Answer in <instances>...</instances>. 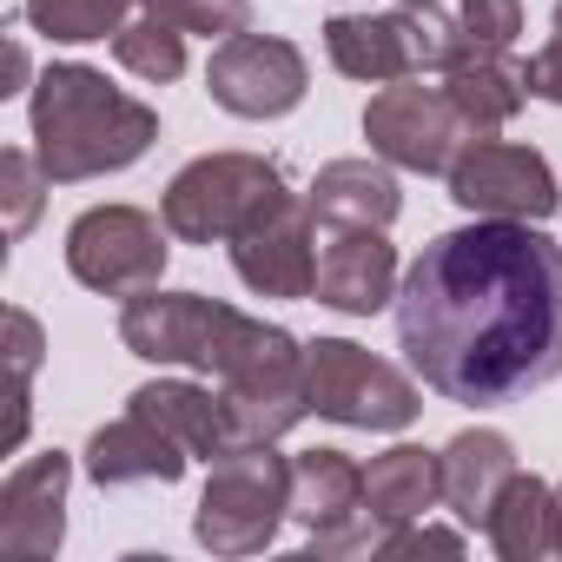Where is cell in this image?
<instances>
[{"instance_id": "17", "label": "cell", "mask_w": 562, "mask_h": 562, "mask_svg": "<svg viewBox=\"0 0 562 562\" xmlns=\"http://www.w3.org/2000/svg\"><path fill=\"white\" fill-rule=\"evenodd\" d=\"M126 411L153 417L159 430H172V437H179L192 457H205V463H218V457L238 450V437H232V411H225V391L159 378V384H139V391L126 397Z\"/></svg>"}, {"instance_id": "30", "label": "cell", "mask_w": 562, "mask_h": 562, "mask_svg": "<svg viewBox=\"0 0 562 562\" xmlns=\"http://www.w3.org/2000/svg\"><path fill=\"white\" fill-rule=\"evenodd\" d=\"M27 80H34V60H27V47L14 41V47H8V87H0V93H21Z\"/></svg>"}, {"instance_id": "22", "label": "cell", "mask_w": 562, "mask_h": 562, "mask_svg": "<svg viewBox=\"0 0 562 562\" xmlns=\"http://www.w3.org/2000/svg\"><path fill=\"white\" fill-rule=\"evenodd\" d=\"M186 27H172V21H159V14H139V21H126L120 34H113V60L133 74V80H146V87H172L179 74H186Z\"/></svg>"}, {"instance_id": "28", "label": "cell", "mask_w": 562, "mask_h": 562, "mask_svg": "<svg viewBox=\"0 0 562 562\" xmlns=\"http://www.w3.org/2000/svg\"><path fill=\"white\" fill-rule=\"evenodd\" d=\"M424 549H437V555H463V536H457V529H430V522L417 516V522H404V529H391V536L378 542V555H424Z\"/></svg>"}, {"instance_id": "1", "label": "cell", "mask_w": 562, "mask_h": 562, "mask_svg": "<svg viewBox=\"0 0 562 562\" xmlns=\"http://www.w3.org/2000/svg\"><path fill=\"white\" fill-rule=\"evenodd\" d=\"M397 351L424 391L496 411L562 378V245L522 218L437 232L397 285Z\"/></svg>"}, {"instance_id": "4", "label": "cell", "mask_w": 562, "mask_h": 562, "mask_svg": "<svg viewBox=\"0 0 562 562\" xmlns=\"http://www.w3.org/2000/svg\"><path fill=\"white\" fill-rule=\"evenodd\" d=\"M285 516H292V457H278L271 443H245L212 463L192 536L212 555H258Z\"/></svg>"}, {"instance_id": "26", "label": "cell", "mask_w": 562, "mask_h": 562, "mask_svg": "<svg viewBox=\"0 0 562 562\" xmlns=\"http://www.w3.org/2000/svg\"><path fill=\"white\" fill-rule=\"evenodd\" d=\"M457 34H463V47H503L509 54L522 34V0H463Z\"/></svg>"}, {"instance_id": "10", "label": "cell", "mask_w": 562, "mask_h": 562, "mask_svg": "<svg viewBox=\"0 0 562 562\" xmlns=\"http://www.w3.org/2000/svg\"><path fill=\"white\" fill-rule=\"evenodd\" d=\"M292 522L312 536L318 555H378L384 529L364 509V470L345 450H299L292 457Z\"/></svg>"}, {"instance_id": "20", "label": "cell", "mask_w": 562, "mask_h": 562, "mask_svg": "<svg viewBox=\"0 0 562 562\" xmlns=\"http://www.w3.org/2000/svg\"><path fill=\"white\" fill-rule=\"evenodd\" d=\"M443 93L457 100V113L470 120L476 139H490L496 126H509L529 100V74L503 54V47H463L443 74Z\"/></svg>"}, {"instance_id": "24", "label": "cell", "mask_w": 562, "mask_h": 562, "mask_svg": "<svg viewBox=\"0 0 562 562\" xmlns=\"http://www.w3.org/2000/svg\"><path fill=\"white\" fill-rule=\"evenodd\" d=\"M47 186H54V179H47V166H41L34 153H21V146L0 153V199H8V238H27V232H34Z\"/></svg>"}, {"instance_id": "19", "label": "cell", "mask_w": 562, "mask_h": 562, "mask_svg": "<svg viewBox=\"0 0 562 562\" xmlns=\"http://www.w3.org/2000/svg\"><path fill=\"white\" fill-rule=\"evenodd\" d=\"M437 457H443V503H450V516L483 529V516L496 509L503 483L516 476V443L503 430H457Z\"/></svg>"}, {"instance_id": "32", "label": "cell", "mask_w": 562, "mask_h": 562, "mask_svg": "<svg viewBox=\"0 0 562 562\" xmlns=\"http://www.w3.org/2000/svg\"><path fill=\"white\" fill-rule=\"evenodd\" d=\"M555 34H562V0H555Z\"/></svg>"}, {"instance_id": "23", "label": "cell", "mask_w": 562, "mask_h": 562, "mask_svg": "<svg viewBox=\"0 0 562 562\" xmlns=\"http://www.w3.org/2000/svg\"><path fill=\"white\" fill-rule=\"evenodd\" d=\"M126 8H139V0H27L21 14H27L34 34L87 47V41H113L126 27Z\"/></svg>"}, {"instance_id": "18", "label": "cell", "mask_w": 562, "mask_h": 562, "mask_svg": "<svg viewBox=\"0 0 562 562\" xmlns=\"http://www.w3.org/2000/svg\"><path fill=\"white\" fill-rule=\"evenodd\" d=\"M305 205L318 225H378L384 232L404 212V192H397L391 159H331V166H318Z\"/></svg>"}, {"instance_id": "3", "label": "cell", "mask_w": 562, "mask_h": 562, "mask_svg": "<svg viewBox=\"0 0 562 562\" xmlns=\"http://www.w3.org/2000/svg\"><path fill=\"white\" fill-rule=\"evenodd\" d=\"M285 172L265 153H205L172 172L159 218L172 225L179 245H232L245 225H258L271 205H285Z\"/></svg>"}, {"instance_id": "31", "label": "cell", "mask_w": 562, "mask_h": 562, "mask_svg": "<svg viewBox=\"0 0 562 562\" xmlns=\"http://www.w3.org/2000/svg\"><path fill=\"white\" fill-rule=\"evenodd\" d=\"M397 8H437V0H397Z\"/></svg>"}, {"instance_id": "29", "label": "cell", "mask_w": 562, "mask_h": 562, "mask_svg": "<svg viewBox=\"0 0 562 562\" xmlns=\"http://www.w3.org/2000/svg\"><path fill=\"white\" fill-rule=\"evenodd\" d=\"M529 100H549V106H562V34H549V47L542 54H529Z\"/></svg>"}, {"instance_id": "14", "label": "cell", "mask_w": 562, "mask_h": 562, "mask_svg": "<svg viewBox=\"0 0 562 562\" xmlns=\"http://www.w3.org/2000/svg\"><path fill=\"white\" fill-rule=\"evenodd\" d=\"M397 245L378 225H331L325 251H318V285L312 299L345 312V318H378L384 305H397Z\"/></svg>"}, {"instance_id": "15", "label": "cell", "mask_w": 562, "mask_h": 562, "mask_svg": "<svg viewBox=\"0 0 562 562\" xmlns=\"http://www.w3.org/2000/svg\"><path fill=\"white\" fill-rule=\"evenodd\" d=\"M186 463H192V450H186L172 430H159L153 417H139V411L100 424L93 443H87V476H93L100 490H126V483H179Z\"/></svg>"}, {"instance_id": "21", "label": "cell", "mask_w": 562, "mask_h": 562, "mask_svg": "<svg viewBox=\"0 0 562 562\" xmlns=\"http://www.w3.org/2000/svg\"><path fill=\"white\" fill-rule=\"evenodd\" d=\"M443 503V457L424 450V443H397L384 457H371L364 470V509L378 516V529H404L417 516H430Z\"/></svg>"}, {"instance_id": "13", "label": "cell", "mask_w": 562, "mask_h": 562, "mask_svg": "<svg viewBox=\"0 0 562 562\" xmlns=\"http://www.w3.org/2000/svg\"><path fill=\"white\" fill-rule=\"evenodd\" d=\"M67 483H74L67 450H41L0 483V555H14V562L60 555V542H67Z\"/></svg>"}, {"instance_id": "7", "label": "cell", "mask_w": 562, "mask_h": 562, "mask_svg": "<svg viewBox=\"0 0 562 562\" xmlns=\"http://www.w3.org/2000/svg\"><path fill=\"white\" fill-rule=\"evenodd\" d=\"M172 225L139 205H93L67 225V271L100 299H139L166 278Z\"/></svg>"}, {"instance_id": "27", "label": "cell", "mask_w": 562, "mask_h": 562, "mask_svg": "<svg viewBox=\"0 0 562 562\" xmlns=\"http://www.w3.org/2000/svg\"><path fill=\"white\" fill-rule=\"evenodd\" d=\"M41 351H47V338H41V318L34 312H8V364H14V384H34V371H41Z\"/></svg>"}, {"instance_id": "5", "label": "cell", "mask_w": 562, "mask_h": 562, "mask_svg": "<svg viewBox=\"0 0 562 562\" xmlns=\"http://www.w3.org/2000/svg\"><path fill=\"white\" fill-rule=\"evenodd\" d=\"M325 54L345 80L391 87V80H424L450 74L463 54L457 21H437L430 8H397V14H331L325 21Z\"/></svg>"}, {"instance_id": "8", "label": "cell", "mask_w": 562, "mask_h": 562, "mask_svg": "<svg viewBox=\"0 0 562 562\" xmlns=\"http://www.w3.org/2000/svg\"><path fill=\"white\" fill-rule=\"evenodd\" d=\"M364 139L378 159H391L397 172H450L457 153L476 139L470 120L457 113V100L443 87L424 80H391L371 93L364 106Z\"/></svg>"}, {"instance_id": "9", "label": "cell", "mask_w": 562, "mask_h": 562, "mask_svg": "<svg viewBox=\"0 0 562 562\" xmlns=\"http://www.w3.org/2000/svg\"><path fill=\"white\" fill-rule=\"evenodd\" d=\"M443 179H450V199L470 218H522V225H542L562 205V186H555L549 159L536 146H509V139H470Z\"/></svg>"}, {"instance_id": "16", "label": "cell", "mask_w": 562, "mask_h": 562, "mask_svg": "<svg viewBox=\"0 0 562 562\" xmlns=\"http://www.w3.org/2000/svg\"><path fill=\"white\" fill-rule=\"evenodd\" d=\"M483 542L503 562H555L562 555V490L542 476H509L496 509L483 516Z\"/></svg>"}, {"instance_id": "2", "label": "cell", "mask_w": 562, "mask_h": 562, "mask_svg": "<svg viewBox=\"0 0 562 562\" xmlns=\"http://www.w3.org/2000/svg\"><path fill=\"white\" fill-rule=\"evenodd\" d=\"M153 139H159V113L120 93L100 67L54 60L34 80V159L47 166L54 186L126 172L133 159H146Z\"/></svg>"}, {"instance_id": "33", "label": "cell", "mask_w": 562, "mask_h": 562, "mask_svg": "<svg viewBox=\"0 0 562 562\" xmlns=\"http://www.w3.org/2000/svg\"><path fill=\"white\" fill-rule=\"evenodd\" d=\"M555 490H562V483H555Z\"/></svg>"}, {"instance_id": "12", "label": "cell", "mask_w": 562, "mask_h": 562, "mask_svg": "<svg viewBox=\"0 0 562 562\" xmlns=\"http://www.w3.org/2000/svg\"><path fill=\"white\" fill-rule=\"evenodd\" d=\"M312 205L305 199H285L271 205L258 225H245L232 238V271L238 285L258 292V299H312L318 285V245H312Z\"/></svg>"}, {"instance_id": "11", "label": "cell", "mask_w": 562, "mask_h": 562, "mask_svg": "<svg viewBox=\"0 0 562 562\" xmlns=\"http://www.w3.org/2000/svg\"><path fill=\"white\" fill-rule=\"evenodd\" d=\"M312 67L292 41L278 34H232L218 41L212 67H205V93L232 113V120H285L292 106H305Z\"/></svg>"}, {"instance_id": "6", "label": "cell", "mask_w": 562, "mask_h": 562, "mask_svg": "<svg viewBox=\"0 0 562 562\" xmlns=\"http://www.w3.org/2000/svg\"><path fill=\"white\" fill-rule=\"evenodd\" d=\"M305 391H312V411L345 430H411L424 411V391L351 338L305 345Z\"/></svg>"}, {"instance_id": "25", "label": "cell", "mask_w": 562, "mask_h": 562, "mask_svg": "<svg viewBox=\"0 0 562 562\" xmlns=\"http://www.w3.org/2000/svg\"><path fill=\"white\" fill-rule=\"evenodd\" d=\"M139 14H159V21L205 34V41H232L251 27V0H139Z\"/></svg>"}]
</instances>
